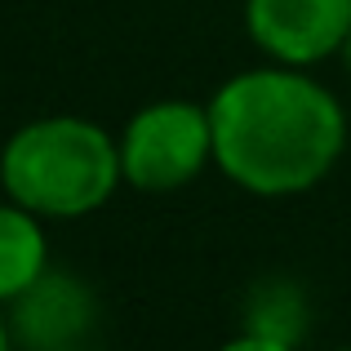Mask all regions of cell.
<instances>
[{
  "label": "cell",
  "instance_id": "obj_1",
  "mask_svg": "<svg viewBox=\"0 0 351 351\" xmlns=\"http://www.w3.org/2000/svg\"><path fill=\"white\" fill-rule=\"evenodd\" d=\"M214 160L254 196L307 191L338 165L347 116L320 80L298 67H254L209 98Z\"/></svg>",
  "mask_w": 351,
  "mask_h": 351
},
{
  "label": "cell",
  "instance_id": "obj_2",
  "mask_svg": "<svg viewBox=\"0 0 351 351\" xmlns=\"http://www.w3.org/2000/svg\"><path fill=\"white\" fill-rule=\"evenodd\" d=\"M120 143L103 125L80 116H45L23 125L0 152L5 196L40 218H85L112 200Z\"/></svg>",
  "mask_w": 351,
  "mask_h": 351
},
{
  "label": "cell",
  "instance_id": "obj_3",
  "mask_svg": "<svg viewBox=\"0 0 351 351\" xmlns=\"http://www.w3.org/2000/svg\"><path fill=\"white\" fill-rule=\"evenodd\" d=\"M214 160L209 107L165 98L143 107L120 134V169L138 191H173Z\"/></svg>",
  "mask_w": 351,
  "mask_h": 351
},
{
  "label": "cell",
  "instance_id": "obj_4",
  "mask_svg": "<svg viewBox=\"0 0 351 351\" xmlns=\"http://www.w3.org/2000/svg\"><path fill=\"white\" fill-rule=\"evenodd\" d=\"M14 351H89L98 329V298L80 276L45 271L5 311Z\"/></svg>",
  "mask_w": 351,
  "mask_h": 351
},
{
  "label": "cell",
  "instance_id": "obj_5",
  "mask_svg": "<svg viewBox=\"0 0 351 351\" xmlns=\"http://www.w3.org/2000/svg\"><path fill=\"white\" fill-rule=\"evenodd\" d=\"M245 27L267 58L311 67L329 53H343L351 36V0H245Z\"/></svg>",
  "mask_w": 351,
  "mask_h": 351
},
{
  "label": "cell",
  "instance_id": "obj_6",
  "mask_svg": "<svg viewBox=\"0 0 351 351\" xmlns=\"http://www.w3.org/2000/svg\"><path fill=\"white\" fill-rule=\"evenodd\" d=\"M45 271H49V245L40 214L23 209L18 200L0 205V307H9Z\"/></svg>",
  "mask_w": 351,
  "mask_h": 351
},
{
  "label": "cell",
  "instance_id": "obj_7",
  "mask_svg": "<svg viewBox=\"0 0 351 351\" xmlns=\"http://www.w3.org/2000/svg\"><path fill=\"white\" fill-rule=\"evenodd\" d=\"M245 329L249 334H263V338H276V343L298 347V338L307 334V302H302L298 285H289V280L258 285L254 298H249Z\"/></svg>",
  "mask_w": 351,
  "mask_h": 351
},
{
  "label": "cell",
  "instance_id": "obj_8",
  "mask_svg": "<svg viewBox=\"0 0 351 351\" xmlns=\"http://www.w3.org/2000/svg\"><path fill=\"white\" fill-rule=\"evenodd\" d=\"M218 351H293L289 343H276V338H263V334H240V338H232L227 347H218Z\"/></svg>",
  "mask_w": 351,
  "mask_h": 351
},
{
  "label": "cell",
  "instance_id": "obj_9",
  "mask_svg": "<svg viewBox=\"0 0 351 351\" xmlns=\"http://www.w3.org/2000/svg\"><path fill=\"white\" fill-rule=\"evenodd\" d=\"M0 351H14V338H9V320L0 316Z\"/></svg>",
  "mask_w": 351,
  "mask_h": 351
},
{
  "label": "cell",
  "instance_id": "obj_10",
  "mask_svg": "<svg viewBox=\"0 0 351 351\" xmlns=\"http://www.w3.org/2000/svg\"><path fill=\"white\" fill-rule=\"evenodd\" d=\"M343 62H347V71H351V36H347V45H343Z\"/></svg>",
  "mask_w": 351,
  "mask_h": 351
},
{
  "label": "cell",
  "instance_id": "obj_11",
  "mask_svg": "<svg viewBox=\"0 0 351 351\" xmlns=\"http://www.w3.org/2000/svg\"><path fill=\"white\" fill-rule=\"evenodd\" d=\"M338 351H351V347H338Z\"/></svg>",
  "mask_w": 351,
  "mask_h": 351
}]
</instances>
